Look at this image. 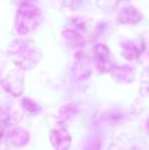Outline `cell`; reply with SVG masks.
Here are the masks:
<instances>
[{
	"label": "cell",
	"instance_id": "6da1fadb",
	"mask_svg": "<svg viewBox=\"0 0 149 150\" xmlns=\"http://www.w3.org/2000/svg\"><path fill=\"white\" fill-rule=\"evenodd\" d=\"M8 54L11 60L23 69H31L35 67L41 58V53L33 43L29 41L18 40L10 45Z\"/></svg>",
	"mask_w": 149,
	"mask_h": 150
},
{
	"label": "cell",
	"instance_id": "7a4b0ae2",
	"mask_svg": "<svg viewBox=\"0 0 149 150\" xmlns=\"http://www.w3.org/2000/svg\"><path fill=\"white\" fill-rule=\"evenodd\" d=\"M39 9L30 3H23L16 16L14 28L20 35H27L37 28L39 22Z\"/></svg>",
	"mask_w": 149,
	"mask_h": 150
},
{
	"label": "cell",
	"instance_id": "3957f363",
	"mask_svg": "<svg viewBox=\"0 0 149 150\" xmlns=\"http://www.w3.org/2000/svg\"><path fill=\"white\" fill-rule=\"evenodd\" d=\"M92 58L96 69L101 74L112 71L114 67V59L112 52L102 44H98L92 48Z\"/></svg>",
	"mask_w": 149,
	"mask_h": 150
},
{
	"label": "cell",
	"instance_id": "277c9868",
	"mask_svg": "<svg viewBox=\"0 0 149 150\" xmlns=\"http://www.w3.org/2000/svg\"><path fill=\"white\" fill-rule=\"evenodd\" d=\"M50 141L55 150H68L71 146L72 138L66 129H55L50 134Z\"/></svg>",
	"mask_w": 149,
	"mask_h": 150
},
{
	"label": "cell",
	"instance_id": "5b68a950",
	"mask_svg": "<svg viewBox=\"0 0 149 150\" xmlns=\"http://www.w3.org/2000/svg\"><path fill=\"white\" fill-rule=\"evenodd\" d=\"M73 71H74L75 76L79 80H85L91 75L89 58L82 52H80V53H78L76 55Z\"/></svg>",
	"mask_w": 149,
	"mask_h": 150
},
{
	"label": "cell",
	"instance_id": "8992f818",
	"mask_svg": "<svg viewBox=\"0 0 149 150\" xmlns=\"http://www.w3.org/2000/svg\"><path fill=\"white\" fill-rule=\"evenodd\" d=\"M2 86L13 96H18L23 92V77L18 73H11L2 80Z\"/></svg>",
	"mask_w": 149,
	"mask_h": 150
},
{
	"label": "cell",
	"instance_id": "52a82bcc",
	"mask_svg": "<svg viewBox=\"0 0 149 150\" xmlns=\"http://www.w3.org/2000/svg\"><path fill=\"white\" fill-rule=\"evenodd\" d=\"M112 78L115 81L119 83H130L135 78V71L133 67H130L128 65H123V67H113L112 69Z\"/></svg>",
	"mask_w": 149,
	"mask_h": 150
},
{
	"label": "cell",
	"instance_id": "ba28073f",
	"mask_svg": "<svg viewBox=\"0 0 149 150\" xmlns=\"http://www.w3.org/2000/svg\"><path fill=\"white\" fill-rule=\"evenodd\" d=\"M142 20V14L135 7L129 6L119 12V21L121 24L125 25H135Z\"/></svg>",
	"mask_w": 149,
	"mask_h": 150
},
{
	"label": "cell",
	"instance_id": "9c48e42d",
	"mask_svg": "<svg viewBox=\"0 0 149 150\" xmlns=\"http://www.w3.org/2000/svg\"><path fill=\"white\" fill-rule=\"evenodd\" d=\"M7 141L14 146H23L29 141V134L22 128H14L7 132Z\"/></svg>",
	"mask_w": 149,
	"mask_h": 150
},
{
	"label": "cell",
	"instance_id": "30bf717a",
	"mask_svg": "<svg viewBox=\"0 0 149 150\" xmlns=\"http://www.w3.org/2000/svg\"><path fill=\"white\" fill-rule=\"evenodd\" d=\"M22 119V115L18 113V110L11 109L10 107H2L1 109V122L6 126H12V125L18 122Z\"/></svg>",
	"mask_w": 149,
	"mask_h": 150
},
{
	"label": "cell",
	"instance_id": "8fae6325",
	"mask_svg": "<svg viewBox=\"0 0 149 150\" xmlns=\"http://www.w3.org/2000/svg\"><path fill=\"white\" fill-rule=\"evenodd\" d=\"M123 55L125 56L128 60H134L139 57L140 51L133 43H129L128 45H124Z\"/></svg>",
	"mask_w": 149,
	"mask_h": 150
},
{
	"label": "cell",
	"instance_id": "7c38bea8",
	"mask_svg": "<svg viewBox=\"0 0 149 150\" xmlns=\"http://www.w3.org/2000/svg\"><path fill=\"white\" fill-rule=\"evenodd\" d=\"M23 106H24V108L26 109L29 113H32V115L33 113H34V115L35 113H38L41 110V107H40L36 102H34V101L29 98H26L23 100Z\"/></svg>",
	"mask_w": 149,
	"mask_h": 150
},
{
	"label": "cell",
	"instance_id": "4fadbf2b",
	"mask_svg": "<svg viewBox=\"0 0 149 150\" xmlns=\"http://www.w3.org/2000/svg\"><path fill=\"white\" fill-rule=\"evenodd\" d=\"M141 89H146V92H144L143 95H144V96H147V95L149 96V82H147V83L142 84Z\"/></svg>",
	"mask_w": 149,
	"mask_h": 150
}]
</instances>
